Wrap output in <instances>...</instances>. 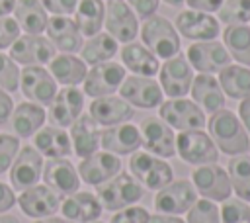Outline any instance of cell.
I'll return each instance as SVG.
<instances>
[{"mask_svg": "<svg viewBox=\"0 0 250 223\" xmlns=\"http://www.w3.org/2000/svg\"><path fill=\"white\" fill-rule=\"evenodd\" d=\"M90 117L98 125H105V127L119 125L133 117V106L123 98H115V96L94 98V102L90 104Z\"/></svg>", "mask_w": 250, "mask_h": 223, "instance_id": "cb8c5ba5", "label": "cell"}, {"mask_svg": "<svg viewBox=\"0 0 250 223\" xmlns=\"http://www.w3.org/2000/svg\"><path fill=\"white\" fill-rule=\"evenodd\" d=\"M49 72L61 84L76 86V84L84 82L88 68H86V63L80 57H74L70 53H61V55H55L49 61Z\"/></svg>", "mask_w": 250, "mask_h": 223, "instance_id": "1f68e13d", "label": "cell"}, {"mask_svg": "<svg viewBox=\"0 0 250 223\" xmlns=\"http://www.w3.org/2000/svg\"><path fill=\"white\" fill-rule=\"evenodd\" d=\"M238 119L242 121L248 137H250V96L248 98H242L240 104H238Z\"/></svg>", "mask_w": 250, "mask_h": 223, "instance_id": "816d5d0a", "label": "cell"}, {"mask_svg": "<svg viewBox=\"0 0 250 223\" xmlns=\"http://www.w3.org/2000/svg\"><path fill=\"white\" fill-rule=\"evenodd\" d=\"M20 209L33 219H43V217H51L61 209V200L59 196L43 184H35L27 190H23L20 194V198L16 200Z\"/></svg>", "mask_w": 250, "mask_h": 223, "instance_id": "44dd1931", "label": "cell"}, {"mask_svg": "<svg viewBox=\"0 0 250 223\" xmlns=\"http://www.w3.org/2000/svg\"><path fill=\"white\" fill-rule=\"evenodd\" d=\"M105 18V2L102 0H78L74 10V22L82 35L92 37L102 31Z\"/></svg>", "mask_w": 250, "mask_h": 223, "instance_id": "836d02e7", "label": "cell"}, {"mask_svg": "<svg viewBox=\"0 0 250 223\" xmlns=\"http://www.w3.org/2000/svg\"><path fill=\"white\" fill-rule=\"evenodd\" d=\"M14 112V100L8 96L6 90L0 88V123H6Z\"/></svg>", "mask_w": 250, "mask_h": 223, "instance_id": "f907efd6", "label": "cell"}, {"mask_svg": "<svg viewBox=\"0 0 250 223\" xmlns=\"http://www.w3.org/2000/svg\"><path fill=\"white\" fill-rule=\"evenodd\" d=\"M43 180L57 196H70L80 188L78 170L70 160L64 158H49L43 166Z\"/></svg>", "mask_w": 250, "mask_h": 223, "instance_id": "7402d4cb", "label": "cell"}, {"mask_svg": "<svg viewBox=\"0 0 250 223\" xmlns=\"http://www.w3.org/2000/svg\"><path fill=\"white\" fill-rule=\"evenodd\" d=\"M84 108V92L76 86H64L62 90H57L53 102L49 104L47 117L57 127H70L74 119L82 113Z\"/></svg>", "mask_w": 250, "mask_h": 223, "instance_id": "d6986e66", "label": "cell"}, {"mask_svg": "<svg viewBox=\"0 0 250 223\" xmlns=\"http://www.w3.org/2000/svg\"><path fill=\"white\" fill-rule=\"evenodd\" d=\"M96 192H98V200L102 207L107 211L129 207L143 198V186L137 182L135 176L127 172H119L113 178L102 182Z\"/></svg>", "mask_w": 250, "mask_h": 223, "instance_id": "3957f363", "label": "cell"}, {"mask_svg": "<svg viewBox=\"0 0 250 223\" xmlns=\"http://www.w3.org/2000/svg\"><path fill=\"white\" fill-rule=\"evenodd\" d=\"M33 147L45 158H64L70 155L72 141L62 127L49 125V127H41L33 135Z\"/></svg>", "mask_w": 250, "mask_h": 223, "instance_id": "83f0119b", "label": "cell"}, {"mask_svg": "<svg viewBox=\"0 0 250 223\" xmlns=\"http://www.w3.org/2000/svg\"><path fill=\"white\" fill-rule=\"evenodd\" d=\"M168 6H174V8H178V6H182L184 4V0H164Z\"/></svg>", "mask_w": 250, "mask_h": 223, "instance_id": "6f0895ef", "label": "cell"}, {"mask_svg": "<svg viewBox=\"0 0 250 223\" xmlns=\"http://www.w3.org/2000/svg\"><path fill=\"white\" fill-rule=\"evenodd\" d=\"M219 84L223 94L232 100H242L250 96V67L244 65H227L219 72Z\"/></svg>", "mask_w": 250, "mask_h": 223, "instance_id": "e575fe53", "label": "cell"}, {"mask_svg": "<svg viewBox=\"0 0 250 223\" xmlns=\"http://www.w3.org/2000/svg\"><path fill=\"white\" fill-rule=\"evenodd\" d=\"M141 147L146 149V153L170 158L176 155V135L168 123H164L160 117H145L141 121Z\"/></svg>", "mask_w": 250, "mask_h": 223, "instance_id": "30bf717a", "label": "cell"}, {"mask_svg": "<svg viewBox=\"0 0 250 223\" xmlns=\"http://www.w3.org/2000/svg\"><path fill=\"white\" fill-rule=\"evenodd\" d=\"M207 129H209V137L213 139V143L217 145V149H221L225 155H244L250 149V137L242 125V121L238 119L236 113H232L230 110H219L215 113H211L209 121H207Z\"/></svg>", "mask_w": 250, "mask_h": 223, "instance_id": "6da1fadb", "label": "cell"}, {"mask_svg": "<svg viewBox=\"0 0 250 223\" xmlns=\"http://www.w3.org/2000/svg\"><path fill=\"white\" fill-rule=\"evenodd\" d=\"M158 76H160L158 84L168 98H184L191 88L193 68L188 63L186 55L178 53V55L166 59L164 65H160Z\"/></svg>", "mask_w": 250, "mask_h": 223, "instance_id": "52a82bcc", "label": "cell"}, {"mask_svg": "<svg viewBox=\"0 0 250 223\" xmlns=\"http://www.w3.org/2000/svg\"><path fill=\"white\" fill-rule=\"evenodd\" d=\"M186 223H221L219 207L211 200H195V203L188 209Z\"/></svg>", "mask_w": 250, "mask_h": 223, "instance_id": "ab89813d", "label": "cell"}, {"mask_svg": "<svg viewBox=\"0 0 250 223\" xmlns=\"http://www.w3.org/2000/svg\"><path fill=\"white\" fill-rule=\"evenodd\" d=\"M47 112L35 102H21L10 115V125L18 137H33L45 123Z\"/></svg>", "mask_w": 250, "mask_h": 223, "instance_id": "f546056e", "label": "cell"}, {"mask_svg": "<svg viewBox=\"0 0 250 223\" xmlns=\"http://www.w3.org/2000/svg\"><path fill=\"white\" fill-rule=\"evenodd\" d=\"M221 223H250V207L240 198H227L221 205Z\"/></svg>", "mask_w": 250, "mask_h": 223, "instance_id": "60d3db41", "label": "cell"}, {"mask_svg": "<svg viewBox=\"0 0 250 223\" xmlns=\"http://www.w3.org/2000/svg\"><path fill=\"white\" fill-rule=\"evenodd\" d=\"M14 203H16V194H14V190H12L8 184L0 182V213L10 211V209L14 207Z\"/></svg>", "mask_w": 250, "mask_h": 223, "instance_id": "681fc988", "label": "cell"}, {"mask_svg": "<svg viewBox=\"0 0 250 223\" xmlns=\"http://www.w3.org/2000/svg\"><path fill=\"white\" fill-rule=\"evenodd\" d=\"M14 20L18 22L20 29L25 33L41 35L47 27V10L43 8L41 0H16L14 6Z\"/></svg>", "mask_w": 250, "mask_h": 223, "instance_id": "d6a6232c", "label": "cell"}, {"mask_svg": "<svg viewBox=\"0 0 250 223\" xmlns=\"http://www.w3.org/2000/svg\"><path fill=\"white\" fill-rule=\"evenodd\" d=\"M18 151H20V137L10 133H0V174L12 166Z\"/></svg>", "mask_w": 250, "mask_h": 223, "instance_id": "7bdbcfd3", "label": "cell"}, {"mask_svg": "<svg viewBox=\"0 0 250 223\" xmlns=\"http://www.w3.org/2000/svg\"><path fill=\"white\" fill-rule=\"evenodd\" d=\"M104 25H105L107 33L115 41H121V43L135 41V37L139 33V18L129 8V4H125L123 0H107L105 2Z\"/></svg>", "mask_w": 250, "mask_h": 223, "instance_id": "4fadbf2b", "label": "cell"}, {"mask_svg": "<svg viewBox=\"0 0 250 223\" xmlns=\"http://www.w3.org/2000/svg\"><path fill=\"white\" fill-rule=\"evenodd\" d=\"M125 80V67L113 61H105L100 65H94L84 78V94L90 98H102L111 96L117 92L121 82Z\"/></svg>", "mask_w": 250, "mask_h": 223, "instance_id": "7c38bea8", "label": "cell"}, {"mask_svg": "<svg viewBox=\"0 0 250 223\" xmlns=\"http://www.w3.org/2000/svg\"><path fill=\"white\" fill-rule=\"evenodd\" d=\"M100 145L113 155H133L141 147V131L133 123H119L105 129L100 137Z\"/></svg>", "mask_w": 250, "mask_h": 223, "instance_id": "484cf974", "label": "cell"}, {"mask_svg": "<svg viewBox=\"0 0 250 223\" xmlns=\"http://www.w3.org/2000/svg\"><path fill=\"white\" fill-rule=\"evenodd\" d=\"M223 45L227 47L230 59L238 61V65L250 67V25H227L223 29Z\"/></svg>", "mask_w": 250, "mask_h": 223, "instance_id": "8d00e7d4", "label": "cell"}, {"mask_svg": "<svg viewBox=\"0 0 250 223\" xmlns=\"http://www.w3.org/2000/svg\"><path fill=\"white\" fill-rule=\"evenodd\" d=\"M158 2H160V0H127L129 8H131V10L135 12V16L141 18V20L150 18V16L158 10Z\"/></svg>", "mask_w": 250, "mask_h": 223, "instance_id": "7dc6e473", "label": "cell"}, {"mask_svg": "<svg viewBox=\"0 0 250 223\" xmlns=\"http://www.w3.org/2000/svg\"><path fill=\"white\" fill-rule=\"evenodd\" d=\"M47 37L55 45V49L62 53H78L82 47V33L70 16H51L47 20Z\"/></svg>", "mask_w": 250, "mask_h": 223, "instance_id": "603a6c76", "label": "cell"}, {"mask_svg": "<svg viewBox=\"0 0 250 223\" xmlns=\"http://www.w3.org/2000/svg\"><path fill=\"white\" fill-rule=\"evenodd\" d=\"M191 184L197 194L211 201H225L232 194V186L229 180V172L221 168L217 162L201 164L191 172Z\"/></svg>", "mask_w": 250, "mask_h": 223, "instance_id": "ba28073f", "label": "cell"}, {"mask_svg": "<svg viewBox=\"0 0 250 223\" xmlns=\"http://www.w3.org/2000/svg\"><path fill=\"white\" fill-rule=\"evenodd\" d=\"M41 4L53 16H70L74 14L78 0H41Z\"/></svg>", "mask_w": 250, "mask_h": 223, "instance_id": "bcb514c9", "label": "cell"}, {"mask_svg": "<svg viewBox=\"0 0 250 223\" xmlns=\"http://www.w3.org/2000/svg\"><path fill=\"white\" fill-rule=\"evenodd\" d=\"M217 20L225 25L248 23L250 22V0H223L221 8L217 10Z\"/></svg>", "mask_w": 250, "mask_h": 223, "instance_id": "f35d334b", "label": "cell"}, {"mask_svg": "<svg viewBox=\"0 0 250 223\" xmlns=\"http://www.w3.org/2000/svg\"><path fill=\"white\" fill-rule=\"evenodd\" d=\"M158 108H160L158 110L160 119L168 123L172 129L193 131V129H203L205 125V113L193 100L172 98L168 102H162Z\"/></svg>", "mask_w": 250, "mask_h": 223, "instance_id": "8992f818", "label": "cell"}, {"mask_svg": "<svg viewBox=\"0 0 250 223\" xmlns=\"http://www.w3.org/2000/svg\"><path fill=\"white\" fill-rule=\"evenodd\" d=\"M92 223H102V221H92Z\"/></svg>", "mask_w": 250, "mask_h": 223, "instance_id": "680465c9", "label": "cell"}, {"mask_svg": "<svg viewBox=\"0 0 250 223\" xmlns=\"http://www.w3.org/2000/svg\"><path fill=\"white\" fill-rule=\"evenodd\" d=\"M141 39L143 45L158 59L166 61L180 53V33L176 31L174 23L162 16L152 14L150 18L143 20Z\"/></svg>", "mask_w": 250, "mask_h": 223, "instance_id": "7a4b0ae2", "label": "cell"}, {"mask_svg": "<svg viewBox=\"0 0 250 223\" xmlns=\"http://www.w3.org/2000/svg\"><path fill=\"white\" fill-rule=\"evenodd\" d=\"M229 180L232 192L242 201H250V156L246 153L229 160Z\"/></svg>", "mask_w": 250, "mask_h": 223, "instance_id": "74e56055", "label": "cell"}, {"mask_svg": "<svg viewBox=\"0 0 250 223\" xmlns=\"http://www.w3.org/2000/svg\"><path fill=\"white\" fill-rule=\"evenodd\" d=\"M20 25L14 18L10 16H2L0 18V49L10 47L18 37H20Z\"/></svg>", "mask_w": 250, "mask_h": 223, "instance_id": "f6af8a7d", "label": "cell"}, {"mask_svg": "<svg viewBox=\"0 0 250 223\" xmlns=\"http://www.w3.org/2000/svg\"><path fill=\"white\" fill-rule=\"evenodd\" d=\"M35 223H74V221H70V219H64V217H55V215H51V217H43V219H37Z\"/></svg>", "mask_w": 250, "mask_h": 223, "instance_id": "11a10c76", "label": "cell"}, {"mask_svg": "<svg viewBox=\"0 0 250 223\" xmlns=\"http://www.w3.org/2000/svg\"><path fill=\"white\" fill-rule=\"evenodd\" d=\"M148 223H186L184 219L176 217V215H166V213H156L148 217Z\"/></svg>", "mask_w": 250, "mask_h": 223, "instance_id": "f5cc1de1", "label": "cell"}, {"mask_svg": "<svg viewBox=\"0 0 250 223\" xmlns=\"http://www.w3.org/2000/svg\"><path fill=\"white\" fill-rule=\"evenodd\" d=\"M43 176V156L39 151L31 145H25L18 151L12 166H10V180L12 188L18 192H23L35 184H39V178Z\"/></svg>", "mask_w": 250, "mask_h": 223, "instance_id": "5bb4252c", "label": "cell"}, {"mask_svg": "<svg viewBox=\"0 0 250 223\" xmlns=\"http://www.w3.org/2000/svg\"><path fill=\"white\" fill-rule=\"evenodd\" d=\"M100 137L102 131L98 129V123L90 117V113H80L74 123L70 125V141L76 156L84 158L100 149Z\"/></svg>", "mask_w": 250, "mask_h": 223, "instance_id": "f1b7e54d", "label": "cell"}, {"mask_svg": "<svg viewBox=\"0 0 250 223\" xmlns=\"http://www.w3.org/2000/svg\"><path fill=\"white\" fill-rule=\"evenodd\" d=\"M55 45L49 41V37L25 33L20 35L10 45V57L23 67H43L49 65V61L55 57Z\"/></svg>", "mask_w": 250, "mask_h": 223, "instance_id": "9c48e42d", "label": "cell"}, {"mask_svg": "<svg viewBox=\"0 0 250 223\" xmlns=\"http://www.w3.org/2000/svg\"><path fill=\"white\" fill-rule=\"evenodd\" d=\"M174 27L180 35L191 41H211L221 33L219 20L213 14L197 12V10H184L176 16Z\"/></svg>", "mask_w": 250, "mask_h": 223, "instance_id": "2e32d148", "label": "cell"}, {"mask_svg": "<svg viewBox=\"0 0 250 223\" xmlns=\"http://www.w3.org/2000/svg\"><path fill=\"white\" fill-rule=\"evenodd\" d=\"M121 172V160L117 155L107 151H96L88 156H84L78 164V176L84 184L100 186L102 182L113 178Z\"/></svg>", "mask_w": 250, "mask_h": 223, "instance_id": "ffe728a7", "label": "cell"}, {"mask_svg": "<svg viewBox=\"0 0 250 223\" xmlns=\"http://www.w3.org/2000/svg\"><path fill=\"white\" fill-rule=\"evenodd\" d=\"M189 10H197V12H207V14H213L221 8L223 0H184Z\"/></svg>", "mask_w": 250, "mask_h": 223, "instance_id": "c3c4849f", "label": "cell"}, {"mask_svg": "<svg viewBox=\"0 0 250 223\" xmlns=\"http://www.w3.org/2000/svg\"><path fill=\"white\" fill-rule=\"evenodd\" d=\"M129 170L137 178V182L148 190H160L162 186L172 182V166L162 160L160 156H154L150 153H133L129 158Z\"/></svg>", "mask_w": 250, "mask_h": 223, "instance_id": "5b68a950", "label": "cell"}, {"mask_svg": "<svg viewBox=\"0 0 250 223\" xmlns=\"http://www.w3.org/2000/svg\"><path fill=\"white\" fill-rule=\"evenodd\" d=\"M102 203L98 200V196L90 194V192H74L70 196H66L61 203V211L64 215V219H70L74 223H92L98 221V217L102 215Z\"/></svg>", "mask_w": 250, "mask_h": 223, "instance_id": "4316f807", "label": "cell"}, {"mask_svg": "<svg viewBox=\"0 0 250 223\" xmlns=\"http://www.w3.org/2000/svg\"><path fill=\"white\" fill-rule=\"evenodd\" d=\"M14 6H16V0H0V18L14 12Z\"/></svg>", "mask_w": 250, "mask_h": 223, "instance_id": "db71d44e", "label": "cell"}, {"mask_svg": "<svg viewBox=\"0 0 250 223\" xmlns=\"http://www.w3.org/2000/svg\"><path fill=\"white\" fill-rule=\"evenodd\" d=\"M148 211L139 205H129L123 209H117L109 223H148Z\"/></svg>", "mask_w": 250, "mask_h": 223, "instance_id": "ee69618b", "label": "cell"}, {"mask_svg": "<svg viewBox=\"0 0 250 223\" xmlns=\"http://www.w3.org/2000/svg\"><path fill=\"white\" fill-rule=\"evenodd\" d=\"M176 153L188 164H213L219 160V149L209 137V133L201 129L193 131H180L176 137Z\"/></svg>", "mask_w": 250, "mask_h": 223, "instance_id": "277c9868", "label": "cell"}, {"mask_svg": "<svg viewBox=\"0 0 250 223\" xmlns=\"http://www.w3.org/2000/svg\"><path fill=\"white\" fill-rule=\"evenodd\" d=\"M0 88L6 92H16L20 88L18 63L6 53H0Z\"/></svg>", "mask_w": 250, "mask_h": 223, "instance_id": "b9f144b4", "label": "cell"}, {"mask_svg": "<svg viewBox=\"0 0 250 223\" xmlns=\"http://www.w3.org/2000/svg\"><path fill=\"white\" fill-rule=\"evenodd\" d=\"M121 61L125 68L139 76H154L160 68L158 57H154L143 43L137 41H129L121 47Z\"/></svg>", "mask_w": 250, "mask_h": 223, "instance_id": "4dcf8cb0", "label": "cell"}, {"mask_svg": "<svg viewBox=\"0 0 250 223\" xmlns=\"http://www.w3.org/2000/svg\"><path fill=\"white\" fill-rule=\"evenodd\" d=\"M20 88L31 102L49 106L57 94V80L43 67H23L20 70Z\"/></svg>", "mask_w": 250, "mask_h": 223, "instance_id": "e0dca14e", "label": "cell"}, {"mask_svg": "<svg viewBox=\"0 0 250 223\" xmlns=\"http://www.w3.org/2000/svg\"><path fill=\"white\" fill-rule=\"evenodd\" d=\"M0 223H20V219L10 213H0Z\"/></svg>", "mask_w": 250, "mask_h": 223, "instance_id": "9f6ffc18", "label": "cell"}, {"mask_svg": "<svg viewBox=\"0 0 250 223\" xmlns=\"http://www.w3.org/2000/svg\"><path fill=\"white\" fill-rule=\"evenodd\" d=\"M195 188L188 180H176L162 186L154 198V207L158 213L182 215L195 203Z\"/></svg>", "mask_w": 250, "mask_h": 223, "instance_id": "ac0fdd59", "label": "cell"}, {"mask_svg": "<svg viewBox=\"0 0 250 223\" xmlns=\"http://www.w3.org/2000/svg\"><path fill=\"white\" fill-rule=\"evenodd\" d=\"M115 55H117V41L107 31L105 33L100 31V33L88 37V41L82 43V47H80V59L90 67L111 61Z\"/></svg>", "mask_w": 250, "mask_h": 223, "instance_id": "d590c367", "label": "cell"}, {"mask_svg": "<svg viewBox=\"0 0 250 223\" xmlns=\"http://www.w3.org/2000/svg\"><path fill=\"white\" fill-rule=\"evenodd\" d=\"M119 94L125 102H129L131 106L143 108V110L156 108L164 100L160 84L152 80V76H139V74L125 76V80L119 86Z\"/></svg>", "mask_w": 250, "mask_h": 223, "instance_id": "9a60e30c", "label": "cell"}, {"mask_svg": "<svg viewBox=\"0 0 250 223\" xmlns=\"http://www.w3.org/2000/svg\"><path fill=\"white\" fill-rule=\"evenodd\" d=\"M186 59L191 65V68L205 72V74L221 72L227 65H230V55L227 47L215 39L191 43L186 51Z\"/></svg>", "mask_w": 250, "mask_h": 223, "instance_id": "8fae6325", "label": "cell"}, {"mask_svg": "<svg viewBox=\"0 0 250 223\" xmlns=\"http://www.w3.org/2000/svg\"><path fill=\"white\" fill-rule=\"evenodd\" d=\"M189 94H191L193 102L203 110V113H215V112L223 110V106H225L223 88L213 74L199 72L197 76H193Z\"/></svg>", "mask_w": 250, "mask_h": 223, "instance_id": "d4e9b609", "label": "cell"}]
</instances>
